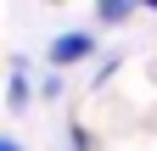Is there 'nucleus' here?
Wrapping results in <instances>:
<instances>
[{"instance_id": "f257e3e1", "label": "nucleus", "mask_w": 157, "mask_h": 151, "mask_svg": "<svg viewBox=\"0 0 157 151\" xmlns=\"http://www.w3.org/2000/svg\"><path fill=\"white\" fill-rule=\"evenodd\" d=\"M95 50V39L84 28H67V34H56L51 39V67H73V62H84V56Z\"/></svg>"}, {"instance_id": "f03ea898", "label": "nucleus", "mask_w": 157, "mask_h": 151, "mask_svg": "<svg viewBox=\"0 0 157 151\" xmlns=\"http://www.w3.org/2000/svg\"><path fill=\"white\" fill-rule=\"evenodd\" d=\"M95 11H101V23H124V17H129L135 6H129V0H101Z\"/></svg>"}, {"instance_id": "7ed1b4c3", "label": "nucleus", "mask_w": 157, "mask_h": 151, "mask_svg": "<svg viewBox=\"0 0 157 151\" xmlns=\"http://www.w3.org/2000/svg\"><path fill=\"white\" fill-rule=\"evenodd\" d=\"M6 95H11V106L28 101V79H23V73H11V90H6Z\"/></svg>"}, {"instance_id": "20e7f679", "label": "nucleus", "mask_w": 157, "mask_h": 151, "mask_svg": "<svg viewBox=\"0 0 157 151\" xmlns=\"http://www.w3.org/2000/svg\"><path fill=\"white\" fill-rule=\"evenodd\" d=\"M0 151H17V145H11V140H6V134H0Z\"/></svg>"}]
</instances>
